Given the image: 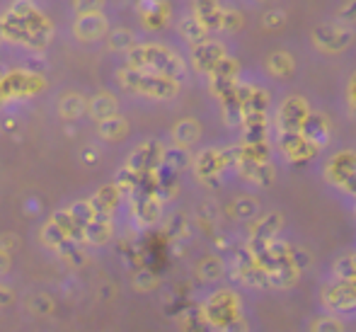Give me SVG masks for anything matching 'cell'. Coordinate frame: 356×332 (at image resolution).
Here are the masks:
<instances>
[{"mask_svg":"<svg viewBox=\"0 0 356 332\" xmlns=\"http://www.w3.org/2000/svg\"><path fill=\"white\" fill-rule=\"evenodd\" d=\"M129 68L136 70H148V73H158L165 78H172L179 83V78L184 75V61L175 52H170L168 47L160 44H141L134 47L129 52Z\"/></svg>","mask_w":356,"mask_h":332,"instance_id":"cell-1","label":"cell"},{"mask_svg":"<svg viewBox=\"0 0 356 332\" xmlns=\"http://www.w3.org/2000/svg\"><path fill=\"white\" fill-rule=\"evenodd\" d=\"M119 83L124 85V90L129 93L143 95V97L153 100H170L179 93V83L172 78H165L158 73H148V70H136L127 68L119 73Z\"/></svg>","mask_w":356,"mask_h":332,"instance_id":"cell-2","label":"cell"},{"mask_svg":"<svg viewBox=\"0 0 356 332\" xmlns=\"http://www.w3.org/2000/svg\"><path fill=\"white\" fill-rule=\"evenodd\" d=\"M313 42H315V47L323 49V52L337 54V52H344V49L354 42V32L347 24H339V22L320 24L313 32Z\"/></svg>","mask_w":356,"mask_h":332,"instance_id":"cell-3","label":"cell"},{"mask_svg":"<svg viewBox=\"0 0 356 332\" xmlns=\"http://www.w3.org/2000/svg\"><path fill=\"white\" fill-rule=\"evenodd\" d=\"M310 109L303 97H286L279 107V127L282 134H296L303 129L305 119H308Z\"/></svg>","mask_w":356,"mask_h":332,"instance_id":"cell-4","label":"cell"},{"mask_svg":"<svg viewBox=\"0 0 356 332\" xmlns=\"http://www.w3.org/2000/svg\"><path fill=\"white\" fill-rule=\"evenodd\" d=\"M238 299H235V294H230V291H218V294L211 299V303H209L207 308V320H211V323H218V325H225L228 328L230 323H235L238 320Z\"/></svg>","mask_w":356,"mask_h":332,"instance_id":"cell-5","label":"cell"},{"mask_svg":"<svg viewBox=\"0 0 356 332\" xmlns=\"http://www.w3.org/2000/svg\"><path fill=\"white\" fill-rule=\"evenodd\" d=\"M209 75H211V90L220 97H228L238 88V63L233 58L225 56Z\"/></svg>","mask_w":356,"mask_h":332,"instance_id":"cell-6","label":"cell"},{"mask_svg":"<svg viewBox=\"0 0 356 332\" xmlns=\"http://www.w3.org/2000/svg\"><path fill=\"white\" fill-rule=\"evenodd\" d=\"M73 29L78 39H83V42H95V39H102L104 34L109 32V24L102 13H88V15H78Z\"/></svg>","mask_w":356,"mask_h":332,"instance_id":"cell-7","label":"cell"},{"mask_svg":"<svg viewBox=\"0 0 356 332\" xmlns=\"http://www.w3.org/2000/svg\"><path fill=\"white\" fill-rule=\"evenodd\" d=\"M225 58V49L223 44L218 42H202L194 47L192 52V61H194V68L202 70V73H211V70L218 66L220 61Z\"/></svg>","mask_w":356,"mask_h":332,"instance_id":"cell-8","label":"cell"},{"mask_svg":"<svg viewBox=\"0 0 356 332\" xmlns=\"http://www.w3.org/2000/svg\"><path fill=\"white\" fill-rule=\"evenodd\" d=\"M282 150L291 163H303V160L313 158L318 148L303 134L296 132V134H282Z\"/></svg>","mask_w":356,"mask_h":332,"instance_id":"cell-9","label":"cell"},{"mask_svg":"<svg viewBox=\"0 0 356 332\" xmlns=\"http://www.w3.org/2000/svg\"><path fill=\"white\" fill-rule=\"evenodd\" d=\"M160 160H163V148H160V143L150 141V143L141 145V148L131 155V160H129V170H134V173L141 175V173H145V170L158 168Z\"/></svg>","mask_w":356,"mask_h":332,"instance_id":"cell-10","label":"cell"},{"mask_svg":"<svg viewBox=\"0 0 356 332\" xmlns=\"http://www.w3.org/2000/svg\"><path fill=\"white\" fill-rule=\"evenodd\" d=\"M300 134H303L305 139H308L310 143L315 145V148H320V145H327V141H330V124H327V119L320 117V114H308V119H305Z\"/></svg>","mask_w":356,"mask_h":332,"instance_id":"cell-11","label":"cell"},{"mask_svg":"<svg viewBox=\"0 0 356 332\" xmlns=\"http://www.w3.org/2000/svg\"><path fill=\"white\" fill-rule=\"evenodd\" d=\"M220 13L223 8L218 5V0H194V17L207 29H218Z\"/></svg>","mask_w":356,"mask_h":332,"instance_id":"cell-12","label":"cell"},{"mask_svg":"<svg viewBox=\"0 0 356 332\" xmlns=\"http://www.w3.org/2000/svg\"><path fill=\"white\" fill-rule=\"evenodd\" d=\"M199 134H202V129H199V124L194 122V119H182V122H177L172 129L175 143H177L179 148H189L192 143H197Z\"/></svg>","mask_w":356,"mask_h":332,"instance_id":"cell-13","label":"cell"},{"mask_svg":"<svg viewBox=\"0 0 356 332\" xmlns=\"http://www.w3.org/2000/svg\"><path fill=\"white\" fill-rule=\"evenodd\" d=\"M179 32H182V37L187 39V42H192L194 47L207 42V37H209V29L204 27L194 15H189V17H184L182 22H179Z\"/></svg>","mask_w":356,"mask_h":332,"instance_id":"cell-14","label":"cell"},{"mask_svg":"<svg viewBox=\"0 0 356 332\" xmlns=\"http://www.w3.org/2000/svg\"><path fill=\"white\" fill-rule=\"evenodd\" d=\"M267 68H269V73H272L274 78H286V75L293 73L296 63H293V58H291V54L274 52L272 56L267 58Z\"/></svg>","mask_w":356,"mask_h":332,"instance_id":"cell-15","label":"cell"},{"mask_svg":"<svg viewBox=\"0 0 356 332\" xmlns=\"http://www.w3.org/2000/svg\"><path fill=\"white\" fill-rule=\"evenodd\" d=\"M332 271H334V279H337L339 284H354L356 281V255H344V258H339L337 262H334Z\"/></svg>","mask_w":356,"mask_h":332,"instance_id":"cell-16","label":"cell"},{"mask_svg":"<svg viewBox=\"0 0 356 332\" xmlns=\"http://www.w3.org/2000/svg\"><path fill=\"white\" fill-rule=\"evenodd\" d=\"M90 112H92V117H97L99 122H104V119H109V117H117V100L109 97V95H97V97L90 102Z\"/></svg>","mask_w":356,"mask_h":332,"instance_id":"cell-17","label":"cell"},{"mask_svg":"<svg viewBox=\"0 0 356 332\" xmlns=\"http://www.w3.org/2000/svg\"><path fill=\"white\" fill-rule=\"evenodd\" d=\"M230 214L235 216V219L240 221H252L254 216L259 214V204L254 197H238L233 201V206H230Z\"/></svg>","mask_w":356,"mask_h":332,"instance_id":"cell-18","label":"cell"},{"mask_svg":"<svg viewBox=\"0 0 356 332\" xmlns=\"http://www.w3.org/2000/svg\"><path fill=\"white\" fill-rule=\"evenodd\" d=\"M129 132V124L124 122L122 117H109L104 122H99V136L107 141H117V139H124Z\"/></svg>","mask_w":356,"mask_h":332,"instance_id":"cell-19","label":"cell"},{"mask_svg":"<svg viewBox=\"0 0 356 332\" xmlns=\"http://www.w3.org/2000/svg\"><path fill=\"white\" fill-rule=\"evenodd\" d=\"M107 44L112 52H131L136 47V39L129 29H112V32H107Z\"/></svg>","mask_w":356,"mask_h":332,"instance_id":"cell-20","label":"cell"},{"mask_svg":"<svg viewBox=\"0 0 356 332\" xmlns=\"http://www.w3.org/2000/svg\"><path fill=\"white\" fill-rule=\"evenodd\" d=\"M187 163H189L187 148H179V145H175V148L163 150V165L168 170H172V173H177V170L187 168Z\"/></svg>","mask_w":356,"mask_h":332,"instance_id":"cell-21","label":"cell"},{"mask_svg":"<svg viewBox=\"0 0 356 332\" xmlns=\"http://www.w3.org/2000/svg\"><path fill=\"white\" fill-rule=\"evenodd\" d=\"M223 262H220V258H216V255H211V258H207L202 264H199V274H202L204 281H216L223 276Z\"/></svg>","mask_w":356,"mask_h":332,"instance_id":"cell-22","label":"cell"},{"mask_svg":"<svg viewBox=\"0 0 356 332\" xmlns=\"http://www.w3.org/2000/svg\"><path fill=\"white\" fill-rule=\"evenodd\" d=\"M310 332H347L344 330V323L334 315H320L318 320L313 323Z\"/></svg>","mask_w":356,"mask_h":332,"instance_id":"cell-23","label":"cell"},{"mask_svg":"<svg viewBox=\"0 0 356 332\" xmlns=\"http://www.w3.org/2000/svg\"><path fill=\"white\" fill-rule=\"evenodd\" d=\"M240 27H243V17H240L238 10H223V13H220L218 29H225V32H238Z\"/></svg>","mask_w":356,"mask_h":332,"instance_id":"cell-24","label":"cell"},{"mask_svg":"<svg viewBox=\"0 0 356 332\" xmlns=\"http://www.w3.org/2000/svg\"><path fill=\"white\" fill-rule=\"evenodd\" d=\"M85 109V102L83 97H78V95H68V97H63L61 102V114L63 117H78V114H83Z\"/></svg>","mask_w":356,"mask_h":332,"instance_id":"cell-25","label":"cell"},{"mask_svg":"<svg viewBox=\"0 0 356 332\" xmlns=\"http://www.w3.org/2000/svg\"><path fill=\"white\" fill-rule=\"evenodd\" d=\"M104 0H73V8L78 15H88V13H99Z\"/></svg>","mask_w":356,"mask_h":332,"instance_id":"cell-26","label":"cell"},{"mask_svg":"<svg viewBox=\"0 0 356 332\" xmlns=\"http://www.w3.org/2000/svg\"><path fill=\"white\" fill-rule=\"evenodd\" d=\"M356 22V0H349L342 10H339V24H352Z\"/></svg>","mask_w":356,"mask_h":332,"instance_id":"cell-27","label":"cell"},{"mask_svg":"<svg viewBox=\"0 0 356 332\" xmlns=\"http://www.w3.org/2000/svg\"><path fill=\"white\" fill-rule=\"evenodd\" d=\"M282 24H284V13H282V10H272V13L264 15V27L277 29V27H282Z\"/></svg>","mask_w":356,"mask_h":332,"instance_id":"cell-28","label":"cell"},{"mask_svg":"<svg viewBox=\"0 0 356 332\" xmlns=\"http://www.w3.org/2000/svg\"><path fill=\"white\" fill-rule=\"evenodd\" d=\"M349 95H352V107H354V114H356V75L352 78V85H349Z\"/></svg>","mask_w":356,"mask_h":332,"instance_id":"cell-29","label":"cell"}]
</instances>
